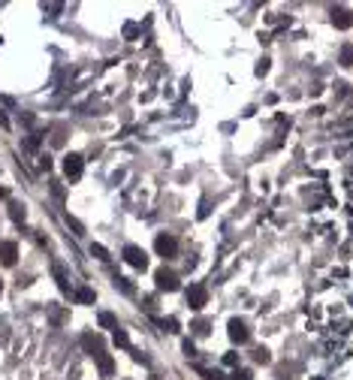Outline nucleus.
<instances>
[{"label": "nucleus", "instance_id": "obj_1", "mask_svg": "<svg viewBox=\"0 0 353 380\" xmlns=\"http://www.w3.org/2000/svg\"><path fill=\"white\" fill-rule=\"evenodd\" d=\"M154 251H157V257H163V260L175 257V254H178V242H175V236L160 233V236L154 239Z\"/></svg>", "mask_w": 353, "mask_h": 380}, {"label": "nucleus", "instance_id": "obj_2", "mask_svg": "<svg viewBox=\"0 0 353 380\" xmlns=\"http://www.w3.org/2000/svg\"><path fill=\"white\" fill-rule=\"evenodd\" d=\"M154 284H157V290H166V293H175V290L181 287V284H178V275H175V272H169L166 266L154 272Z\"/></svg>", "mask_w": 353, "mask_h": 380}, {"label": "nucleus", "instance_id": "obj_3", "mask_svg": "<svg viewBox=\"0 0 353 380\" xmlns=\"http://www.w3.org/2000/svg\"><path fill=\"white\" fill-rule=\"evenodd\" d=\"M184 296H187V305H190L193 311H202V308L208 305V290H205L202 284H190Z\"/></svg>", "mask_w": 353, "mask_h": 380}, {"label": "nucleus", "instance_id": "obj_4", "mask_svg": "<svg viewBox=\"0 0 353 380\" xmlns=\"http://www.w3.org/2000/svg\"><path fill=\"white\" fill-rule=\"evenodd\" d=\"M124 260H127L133 269H145V266H148V257H145V251H142L139 245H127V248H124Z\"/></svg>", "mask_w": 353, "mask_h": 380}, {"label": "nucleus", "instance_id": "obj_5", "mask_svg": "<svg viewBox=\"0 0 353 380\" xmlns=\"http://www.w3.org/2000/svg\"><path fill=\"white\" fill-rule=\"evenodd\" d=\"M227 332H230V341H233V344H248V338H251V332H248L245 320H230Z\"/></svg>", "mask_w": 353, "mask_h": 380}, {"label": "nucleus", "instance_id": "obj_6", "mask_svg": "<svg viewBox=\"0 0 353 380\" xmlns=\"http://www.w3.org/2000/svg\"><path fill=\"white\" fill-rule=\"evenodd\" d=\"M0 263L9 266V269L18 263V245L15 242H0Z\"/></svg>", "mask_w": 353, "mask_h": 380}, {"label": "nucleus", "instance_id": "obj_7", "mask_svg": "<svg viewBox=\"0 0 353 380\" xmlns=\"http://www.w3.org/2000/svg\"><path fill=\"white\" fill-rule=\"evenodd\" d=\"M82 169H85V163H82L79 154H66V157H63V172H66V178H79Z\"/></svg>", "mask_w": 353, "mask_h": 380}, {"label": "nucleus", "instance_id": "obj_8", "mask_svg": "<svg viewBox=\"0 0 353 380\" xmlns=\"http://www.w3.org/2000/svg\"><path fill=\"white\" fill-rule=\"evenodd\" d=\"M332 24H335L338 30H350L353 27V12L350 9H341V6L332 9Z\"/></svg>", "mask_w": 353, "mask_h": 380}, {"label": "nucleus", "instance_id": "obj_9", "mask_svg": "<svg viewBox=\"0 0 353 380\" xmlns=\"http://www.w3.org/2000/svg\"><path fill=\"white\" fill-rule=\"evenodd\" d=\"M82 347H85L91 356H100V353H103V338H100V335L85 332V335H82Z\"/></svg>", "mask_w": 353, "mask_h": 380}, {"label": "nucleus", "instance_id": "obj_10", "mask_svg": "<svg viewBox=\"0 0 353 380\" xmlns=\"http://www.w3.org/2000/svg\"><path fill=\"white\" fill-rule=\"evenodd\" d=\"M97 359V365H100V377H112L115 374V359L109 356V353H100V356H94Z\"/></svg>", "mask_w": 353, "mask_h": 380}, {"label": "nucleus", "instance_id": "obj_11", "mask_svg": "<svg viewBox=\"0 0 353 380\" xmlns=\"http://www.w3.org/2000/svg\"><path fill=\"white\" fill-rule=\"evenodd\" d=\"M76 299H79L82 305H91V302H94V290H88V287H82V290H76Z\"/></svg>", "mask_w": 353, "mask_h": 380}, {"label": "nucleus", "instance_id": "obj_12", "mask_svg": "<svg viewBox=\"0 0 353 380\" xmlns=\"http://www.w3.org/2000/svg\"><path fill=\"white\" fill-rule=\"evenodd\" d=\"M254 359H257L260 365H269V362H272V353H269L266 347H257V350H254Z\"/></svg>", "mask_w": 353, "mask_h": 380}, {"label": "nucleus", "instance_id": "obj_13", "mask_svg": "<svg viewBox=\"0 0 353 380\" xmlns=\"http://www.w3.org/2000/svg\"><path fill=\"white\" fill-rule=\"evenodd\" d=\"M9 214H12V220H15V223H21V220H24V205L12 202V205H9Z\"/></svg>", "mask_w": 353, "mask_h": 380}, {"label": "nucleus", "instance_id": "obj_14", "mask_svg": "<svg viewBox=\"0 0 353 380\" xmlns=\"http://www.w3.org/2000/svg\"><path fill=\"white\" fill-rule=\"evenodd\" d=\"M100 326H106V329H118V323H115V317H112L109 311L100 314Z\"/></svg>", "mask_w": 353, "mask_h": 380}, {"label": "nucleus", "instance_id": "obj_15", "mask_svg": "<svg viewBox=\"0 0 353 380\" xmlns=\"http://www.w3.org/2000/svg\"><path fill=\"white\" fill-rule=\"evenodd\" d=\"M341 63H344V66H353V45L350 42L341 48Z\"/></svg>", "mask_w": 353, "mask_h": 380}, {"label": "nucleus", "instance_id": "obj_16", "mask_svg": "<svg viewBox=\"0 0 353 380\" xmlns=\"http://www.w3.org/2000/svg\"><path fill=\"white\" fill-rule=\"evenodd\" d=\"M160 326H163L166 332H178V320H175V317H163V320H160Z\"/></svg>", "mask_w": 353, "mask_h": 380}, {"label": "nucleus", "instance_id": "obj_17", "mask_svg": "<svg viewBox=\"0 0 353 380\" xmlns=\"http://www.w3.org/2000/svg\"><path fill=\"white\" fill-rule=\"evenodd\" d=\"M115 344H121V347H130V338H127V332H124V329H115Z\"/></svg>", "mask_w": 353, "mask_h": 380}, {"label": "nucleus", "instance_id": "obj_18", "mask_svg": "<svg viewBox=\"0 0 353 380\" xmlns=\"http://www.w3.org/2000/svg\"><path fill=\"white\" fill-rule=\"evenodd\" d=\"M115 287H121V290H124V293H127V296H130V293H133V284H130V281H127V278H115Z\"/></svg>", "mask_w": 353, "mask_h": 380}, {"label": "nucleus", "instance_id": "obj_19", "mask_svg": "<svg viewBox=\"0 0 353 380\" xmlns=\"http://www.w3.org/2000/svg\"><path fill=\"white\" fill-rule=\"evenodd\" d=\"M51 145H63V127H54V136H51Z\"/></svg>", "mask_w": 353, "mask_h": 380}, {"label": "nucleus", "instance_id": "obj_20", "mask_svg": "<svg viewBox=\"0 0 353 380\" xmlns=\"http://www.w3.org/2000/svg\"><path fill=\"white\" fill-rule=\"evenodd\" d=\"M24 148H27V151H36V148H39V136H27V139H24Z\"/></svg>", "mask_w": 353, "mask_h": 380}, {"label": "nucleus", "instance_id": "obj_21", "mask_svg": "<svg viewBox=\"0 0 353 380\" xmlns=\"http://www.w3.org/2000/svg\"><path fill=\"white\" fill-rule=\"evenodd\" d=\"M91 254H94V257H100V260H109V254H106V248H103V245H91Z\"/></svg>", "mask_w": 353, "mask_h": 380}, {"label": "nucleus", "instance_id": "obj_22", "mask_svg": "<svg viewBox=\"0 0 353 380\" xmlns=\"http://www.w3.org/2000/svg\"><path fill=\"white\" fill-rule=\"evenodd\" d=\"M269 72V57H263L260 63H257V75H266Z\"/></svg>", "mask_w": 353, "mask_h": 380}, {"label": "nucleus", "instance_id": "obj_23", "mask_svg": "<svg viewBox=\"0 0 353 380\" xmlns=\"http://www.w3.org/2000/svg\"><path fill=\"white\" fill-rule=\"evenodd\" d=\"M193 329H196V335H208V323H205V320H199Z\"/></svg>", "mask_w": 353, "mask_h": 380}, {"label": "nucleus", "instance_id": "obj_24", "mask_svg": "<svg viewBox=\"0 0 353 380\" xmlns=\"http://www.w3.org/2000/svg\"><path fill=\"white\" fill-rule=\"evenodd\" d=\"M124 33H127V36H130V39H133V36H136V33H139V27H136V24H127V27H124Z\"/></svg>", "mask_w": 353, "mask_h": 380}, {"label": "nucleus", "instance_id": "obj_25", "mask_svg": "<svg viewBox=\"0 0 353 380\" xmlns=\"http://www.w3.org/2000/svg\"><path fill=\"white\" fill-rule=\"evenodd\" d=\"M39 169L48 172V169H51V157H39Z\"/></svg>", "mask_w": 353, "mask_h": 380}, {"label": "nucleus", "instance_id": "obj_26", "mask_svg": "<svg viewBox=\"0 0 353 380\" xmlns=\"http://www.w3.org/2000/svg\"><path fill=\"white\" fill-rule=\"evenodd\" d=\"M236 362H239V356H236V353H227V356H224V365H236Z\"/></svg>", "mask_w": 353, "mask_h": 380}, {"label": "nucleus", "instance_id": "obj_27", "mask_svg": "<svg viewBox=\"0 0 353 380\" xmlns=\"http://www.w3.org/2000/svg\"><path fill=\"white\" fill-rule=\"evenodd\" d=\"M184 353H187V356H193V353H196V347H193V341H184Z\"/></svg>", "mask_w": 353, "mask_h": 380}, {"label": "nucleus", "instance_id": "obj_28", "mask_svg": "<svg viewBox=\"0 0 353 380\" xmlns=\"http://www.w3.org/2000/svg\"><path fill=\"white\" fill-rule=\"evenodd\" d=\"M233 380H251V371H236Z\"/></svg>", "mask_w": 353, "mask_h": 380}, {"label": "nucleus", "instance_id": "obj_29", "mask_svg": "<svg viewBox=\"0 0 353 380\" xmlns=\"http://www.w3.org/2000/svg\"><path fill=\"white\" fill-rule=\"evenodd\" d=\"M0 127H9V118H6V112H0Z\"/></svg>", "mask_w": 353, "mask_h": 380}, {"label": "nucleus", "instance_id": "obj_30", "mask_svg": "<svg viewBox=\"0 0 353 380\" xmlns=\"http://www.w3.org/2000/svg\"><path fill=\"white\" fill-rule=\"evenodd\" d=\"M3 196H6V190H3V187H0V199H3Z\"/></svg>", "mask_w": 353, "mask_h": 380}, {"label": "nucleus", "instance_id": "obj_31", "mask_svg": "<svg viewBox=\"0 0 353 380\" xmlns=\"http://www.w3.org/2000/svg\"><path fill=\"white\" fill-rule=\"evenodd\" d=\"M311 380H323V377H311Z\"/></svg>", "mask_w": 353, "mask_h": 380}, {"label": "nucleus", "instance_id": "obj_32", "mask_svg": "<svg viewBox=\"0 0 353 380\" xmlns=\"http://www.w3.org/2000/svg\"><path fill=\"white\" fill-rule=\"evenodd\" d=\"M0 290H3V284H0Z\"/></svg>", "mask_w": 353, "mask_h": 380}, {"label": "nucleus", "instance_id": "obj_33", "mask_svg": "<svg viewBox=\"0 0 353 380\" xmlns=\"http://www.w3.org/2000/svg\"><path fill=\"white\" fill-rule=\"evenodd\" d=\"M0 42H3V39H0Z\"/></svg>", "mask_w": 353, "mask_h": 380}]
</instances>
